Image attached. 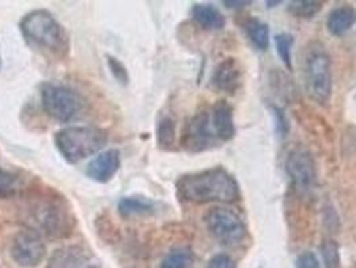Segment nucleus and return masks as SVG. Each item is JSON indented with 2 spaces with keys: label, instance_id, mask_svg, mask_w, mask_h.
<instances>
[{
  "label": "nucleus",
  "instance_id": "obj_9",
  "mask_svg": "<svg viewBox=\"0 0 356 268\" xmlns=\"http://www.w3.org/2000/svg\"><path fill=\"white\" fill-rule=\"evenodd\" d=\"M46 244L39 233L31 230L19 231L11 240L10 255L20 267L34 268L46 258Z\"/></svg>",
  "mask_w": 356,
  "mask_h": 268
},
{
  "label": "nucleus",
  "instance_id": "obj_12",
  "mask_svg": "<svg viewBox=\"0 0 356 268\" xmlns=\"http://www.w3.org/2000/svg\"><path fill=\"white\" fill-rule=\"evenodd\" d=\"M241 69L234 58L224 59L214 70L212 85L216 90L227 94H233L240 88Z\"/></svg>",
  "mask_w": 356,
  "mask_h": 268
},
{
  "label": "nucleus",
  "instance_id": "obj_10",
  "mask_svg": "<svg viewBox=\"0 0 356 268\" xmlns=\"http://www.w3.org/2000/svg\"><path fill=\"white\" fill-rule=\"evenodd\" d=\"M213 132L211 116L207 111H200L186 126L182 143L192 152L204 150L213 143L216 137Z\"/></svg>",
  "mask_w": 356,
  "mask_h": 268
},
{
  "label": "nucleus",
  "instance_id": "obj_24",
  "mask_svg": "<svg viewBox=\"0 0 356 268\" xmlns=\"http://www.w3.org/2000/svg\"><path fill=\"white\" fill-rule=\"evenodd\" d=\"M321 256L325 268H341L339 246L334 240H325L321 246Z\"/></svg>",
  "mask_w": 356,
  "mask_h": 268
},
{
  "label": "nucleus",
  "instance_id": "obj_20",
  "mask_svg": "<svg viewBox=\"0 0 356 268\" xmlns=\"http://www.w3.org/2000/svg\"><path fill=\"white\" fill-rule=\"evenodd\" d=\"M176 141V124L170 117H162L157 125V143L162 149H170Z\"/></svg>",
  "mask_w": 356,
  "mask_h": 268
},
{
  "label": "nucleus",
  "instance_id": "obj_27",
  "mask_svg": "<svg viewBox=\"0 0 356 268\" xmlns=\"http://www.w3.org/2000/svg\"><path fill=\"white\" fill-rule=\"evenodd\" d=\"M295 268H321V265H319V260H318L316 255L307 251L298 258L296 267Z\"/></svg>",
  "mask_w": 356,
  "mask_h": 268
},
{
  "label": "nucleus",
  "instance_id": "obj_8",
  "mask_svg": "<svg viewBox=\"0 0 356 268\" xmlns=\"http://www.w3.org/2000/svg\"><path fill=\"white\" fill-rule=\"evenodd\" d=\"M285 171L296 191L307 195L316 187L318 172L312 155L304 149H293L285 161Z\"/></svg>",
  "mask_w": 356,
  "mask_h": 268
},
{
  "label": "nucleus",
  "instance_id": "obj_26",
  "mask_svg": "<svg viewBox=\"0 0 356 268\" xmlns=\"http://www.w3.org/2000/svg\"><path fill=\"white\" fill-rule=\"evenodd\" d=\"M107 66H108L110 72L113 74V77L120 84H122V85H127L129 84V72H127L125 65L121 61H118L114 56L107 55Z\"/></svg>",
  "mask_w": 356,
  "mask_h": 268
},
{
  "label": "nucleus",
  "instance_id": "obj_16",
  "mask_svg": "<svg viewBox=\"0 0 356 268\" xmlns=\"http://www.w3.org/2000/svg\"><path fill=\"white\" fill-rule=\"evenodd\" d=\"M192 18L205 30H221L225 26L224 15L212 4H195Z\"/></svg>",
  "mask_w": 356,
  "mask_h": 268
},
{
  "label": "nucleus",
  "instance_id": "obj_6",
  "mask_svg": "<svg viewBox=\"0 0 356 268\" xmlns=\"http://www.w3.org/2000/svg\"><path fill=\"white\" fill-rule=\"evenodd\" d=\"M40 101L46 114L63 124L78 118L86 107V101L79 91L54 82L40 85Z\"/></svg>",
  "mask_w": 356,
  "mask_h": 268
},
{
  "label": "nucleus",
  "instance_id": "obj_3",
  "mask_svg": "<svg viewBox=\"0 0 356 268\" xmlns=\"http://www.w3.org/2000/svg\"><path fill=\"white\" fill-rule=\"evenodd\" d=\"M27 45L50 59H65L70 53V36L63 24L47 10H34L19 22Z\"/></svg>",
  "mask_w": 356,
  "mask_h": 268
},
{
  "label": "nucleus",
  "instance_id": "obj_29",
  "mask_svg": "<svg viewBox=\"0 0 356 268\" xmlns=\"http://www.w3.org/2000/svg\"><path fill=\"white\" fill-rule=\"evenodd\" d=\"M224 4L229 8H243V7L250 6L252 1H250V0H238V1L237 0H225Z\"/></svg>",
  "mask_w": 356,
  "mask_h": 268
},
{
  "label": "nucleus",
  "instance_id": "obj_7",
  "mask_svg": "<svg viewBox=\"0 0 356 268\" xmlns=\"http://www.w3.org/2000/svg\"><path fill=\"white\" fill-rule=\"evenodd\" d=\"M204 220L208 231L224 246L236 247L247 237V227L244 221L232 210L224 207L211 208Z\"/></svg>",
  "mask_w": 356,
  "mask_h": 268
},
{
  "label": "nucleus",
  "instance_id": "obj_4",
  "mask_svg": "<svg viewBox=\"0 0 356 268\" xmlns=\"http://www.w3.org/2000/svg\"><path fill=\"white\" fill-rule=\"evenodd\" d=\"M54 143L65 160L78 164L105 148L107 132L97 126H69L55 133Z\"/></svg>",
  "mask_w": 356,
  "mask_h": 268
},
{
  "label": "nucleus",
  "instance_id": "obj_18",
  "mask_svg": "<svg viewBox=\"0 0 356 268\" xmlns=\"http://www.w3.org/2000/svg\"><path fill=\"white\" fill-rule=\"evenodd\" d=\"M23 187H26V182L23 181L20 173L11 172L0 165V197L3 198L14 197L20 194V191L27 189Z\"/></svg>",
  "mask_w": 356,
  "mask_h": 268
},
{
  "label": "nucleus",
  "instance_id": "obj_13",
  "mask_svg": "<svg viewBox=\"0 0 356 268\" xmlns=\"http://www.w3.org/2000/svg\"><path fill=\"white\" fill-rule=\"evenodd\" d=\"M211 120L216 137L222 141H229L234 137L236 126L233 121V109L225 101H220L214 105Z\"/></svg>",
  "mask_w": 356,
  "mask_h": 268
},
{
  "label": "nucleus",
  "instance_id": "obj_14",
  "mask_svg": "<svg viewBox=\"0 0 356 268\" xmlns=\"http://www.w3.org/2000/svg\"><path fill=\"white\" fill-rule=\"evenodd\" d=\"M356 23V10L353 6H340L332 10L327 19V29L334 36L347 34Z\"/></svg>",
  "mask_w": 356,
  "mask_h": 268
},
{
  "label": "nucleus",
  "instance_id": "obj_5",
  "mask_svg": "<svg viewBox=\"0 0 356 268\" xmlns=\"http://www.w3.org/2000/svg\"><path fill=\"white\" fill-rule=\"evenodd\" d=\"M304 84L308 97L324 105L332 94L331 58L318 43H314L304 54Z\"/></svg>",
  "mask_w": 356,
  "mask_h": 268
},
{
  "label": "nucleus",
  "instance_id": "obj_21",
  "mask_svg": "<svg viewBox=\"0 0 356 268\" xmlns=\"http://www.w3.org/2000/svg\"><path fill=\"white\" fill-rule=\"evenodd\" d=\"M195 263L193 253L188 250L172 251L160 263V268H192Z\"/></svg>",
  "mask_w": 356,
  "mask_h": 268
},
{
  "label": "nucleus",
  "instance_id": "obj_25",
  "mask_svg": "<svg viewBox=\"0 0 356 268\" xmlns=\"http://www.w3.org/2000/svg\"><path fill=\"white\" fill-rule=\"evenodd\" d=\"M270 111L273 116V121H275V130L279 134V137L285 139L289 133V123L288 118L285 116L284 110L282 107L272 105L270 107Z\"/></svg>",
  "mask_w": 356,
  "mask_h": 268
},
{
  "label": "nucleus",
  "instance_id": "obj_28",
  "mask_svg": "<svg viewBox=\"0 0 356 268\" xmlns=\"http://www.w3.org/2000/svg\"><path fill=\"white\" fill-rule=\"evenodd\" d=\"M207 268H236V263L233 262L231 256L225 253H220L209 260Z\"/></svg>",
  "mask_w": 356,
  "mask_h": 268
},
{
  "label": "nucleus",
  "instance_id": "obj_11",
  "mask_svg": "<svg viewBox=\"0 0 356 268\" xmlns=\"http://www.w3.org/2000/svg\"><path fill=\"white\" fill-rule=\"evenodd\" d=\"M121 166V155L117 149H108L106 152L98 155L90 162L86 168V175L89 179L106 184L117 175Z\"/></svg>",
  "mask_w": 356,
  "mask_h": 268
},
{
  "label": "nucleus",
  "instance_id": "obj_2",
  "mask_svg": "<svg viewBox=\"0 0 356 268\" xmlns=\"http://www.w3.org/2000/svg\"><path fill=\"white\" fill-rule=\"evenodd\" d=\"M176 192L179 200L195 204L240 200L238 182L221 166L181 176L176 181Z\"/></svg>",
  "mask_w": 356,
  "mask_h": 268
},
{
  "label": "nucleus",
  "instance_id": "obj_19",
  "mask_svg": "<svg viewBox=\"0 0 356 268\" xmlns=\"http://www.w3.org/2000/svg\"><path fill=\"white\" fill-rule=\"evenodd\" d=\"M247 36L253 46L259 50H267L269 46V29L267 24L259 19H248L244 24Z\"/></svg>",
  "mask_w": 356,
  "mask_h": 268
},
{
  "label": "nucleus",
  "instance_id": "obj_17",
  "mask_svg": "<svg viewBox=\"0 0 356 268\" xmlns=\"http://www.w3.org/2000/svg\"><path fill=\"white\" fill-rule=\"evenodd\" d=\"M156 204L150 198L143 196H126L118 201V212L124 217L153 214Z\"/></svg>",
  "mask_w": 356,
  "mask_h": 268
},
{
  "label": "nucleus",
  "instance_id": "obj_30",
  "mask_svg": "<svg viewBox=\"0 0 356 268\" xmlns=\"http://www.w3.org/2000/svg\"><path fill=\"white\" fill-rule=\"evenodd\" d=\"M268 7H275V4H282V1H267Z\"/></svg>",
  "mask_w": 356,
  "mask_h": 268
},
{
  "label": "nucleus",
  "instance_id": "obj_1",
  "mask_svg": "<svg viewBox=\"0 0 356 268\" xmlns=\"http://www.w3.org/2000/svg\"><path fill=\"white\" fill-rule=\"evenodd\" d=\"M23 198V217L29 230L53 240L72 235L76 217L66 197L54 189L27 188Z\"/></svg>",
  "mask_w": 356,
  "mask_h": 268
},
{
  "label": "nucleus",
  "instance_id": "obj_22",
  "mask_svg": "<svg viewBox=\"0 0 356 268\" xmlns=\"http://www.w3.org/2000/svg\"><path fill=\"white\" fill-rule=\"evenodd\" d=\"M323 3L316 0H295L288 6V11L296 18H312L321 10Z\"/></svg>",
  "mask_w": 356,
  "mask_h": 268
},
{
  "label": "nucleus",
  "instance_id": "obj_23",
  "mask_svg": "<svg viewBox=\"0 0 356 268\" xmlns=\"http://www.w3.org/2000/svg\"><path fill=\"white\" fill-rule=\"evenodd\" d=\"M293 36L288 33H282L275 36V46H276V52L279 58L283 61L286 69H292V46H293Z\"/></svg>",
  "mask_w": 356,
  "mask_h": 268
},
{
  "label": "nucleus",
  "instance_id": "obj_31",
  "mask_svg": "<svg viewBox=\"0 0 356 268\" xmlns=\"http://www.w3.org/2000/svg\"><path fill=\"white\" fill-rule=\"evenodd\" d=\"M0 69H1V54H0Z\"/></svg>",
  "mask_w": 356,
  "mask_h": 268
},
{
  "label": "nucleus",
  "instance_id": "obj_15",
  "mask_svg": "<svg viewBox=\"0 0 356 268\" xmlns=\"http://www.w3.org/2000/svg\"><path fill=\"white\" fill-rule=\"evenodd\" d=\"M51 268H95L86 251L79 247H65L51 258Z\"/></svg>",
  "mask_w": 356,
  "mask_h": 268
}]
</instances>
